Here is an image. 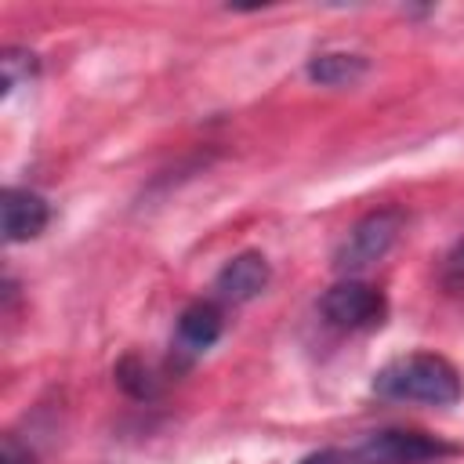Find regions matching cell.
I'll list each match as a JSON object with an SVG mask.
<instances>
[{
    "mask_svg": "<svg viewBox=\"0 0 464 464\" xmlns=\"http://www.w3.org/2000/svg\"><path fill=\"white\" fill-rule=\"evenodd\" d=\"M373 395L388 402H424V406H453L464 395L460 370L439 352H410L384 362L373 373Z\"/></svg>",
    "mask_w": 464,
    "mask_h": 464,
    "instance_id": "obj_1",
    "label": "cell"
},
{
    "mask_svg": "<svg viewBox=\"0 0 464 464\" xmlns=\"http://www.w3.org/2000/svg\"><path fill=\"white\" fill-rule=\"evenodd\" d=\"M406 228V214L399 207H377L370 214H362L348 232L344 239L337 243L334 250V268L344 276V279H355L359 272H366L370 265H377L402 236Z\"/></svg>",
    "mask_w": 464,
    "mask_h": 464,
    "instance_id": "obj_2",
    "label": "cell"
},
{
    "mask_svg": "<svg viewBox=\"0 0 464 464\" xmlns=\"http://www.w3.org/2000/svg\"><path fill=\"white\" fill-rule=\"evenodd\" d=\"M457 446L428 435V431H406L388 428L373 431L362 446L348 453V464H439L442 457H453Z\"/></svg>",
    "mask_w": 464,
    "mask_h": 464,
    "instance_id": "obj_3",
    "label": "cell"
},
{
    "mask_svg": "<svg viewBox=\"0 0 464 464\" xmlns=\"http://www.w3.org/2000/svg\"><path fill=\"white\" fill-rule=\"evenodd\" d=\"M319 312L337 330H373L388 315V301L377 286L362 279H341L319 297Z\"/></svg>",
    "mask_w": 464,
    "mask_h": 464,
    "instance_id": "obj_4",
    "label": "cell"
},
{
    "mask_svg": "<svg viewBox=\"0 0 464 464\" xmlns=\"http://www.w3.org/2000/svg\"><path fill=\"white\" fill-rule=\"evenodd\" d=\"M268 283H272L268 257L257 254V250H243V254H236L221 265V272L214 276V294L225 304H246L257 294H265Z\"/></svg>",
    "mask_w": 464,
    "mask_h": 464,
    "instance_id": "obj_5",
    "label": "cell"
},
{
    "mask_svg": "<svg viewBox=\"0 0 464 464\" xmlns=\"http://www.w3.org/2000/svg\"><path fill=\"white\" fill-rule=\"evenodd\" d=\"M51 221V207L33 188H4V239L7 243H29L36 239Z\"/></svg>",
    "mask_w": 464,
    "mask_h": 464,
    "instance_id": "obj_6",
    "label": "cell"
},
{
    "mask_svg": "<svg viewBox=\"0 0 464 464\" xmlns=\"http://www.w3.org/2000/svg\"><path fill=\"white\" fill-rule=\"evenodd\" d=\"M221 312H218V304H210V301H196V304H188L181 315H178V348L181 352H188V355H199V352H207L218 337H221Z\"/></svg>",
    "mask_w": 464,
    "mask_h": 464,
    "instance_id": "obj_7",
    "label": "cell"
},
{
    "mask_svg": "<svg viewBox=\"0 0 464 464\" xmlns=\"http://www.w3.org/2000/svg\"><path fill=\"white\" fill-rule=\"evenodd\" d=\"M366 69H370V62L352 51H323V54L308 58V80H315L323 87H352L366 76Z\"/></svg>",
    "mask_w": 464,
    "mask_h": 464,
    "instance_id": "obj_8",
    "label": "cell"
},
{
    "mask_svg": "<svg viewBox=\"0 0 464 464\" xmlns=\"http://www.w3.org/2000/svg\"><path fill=\"white\" fill-rule=\"evenodd\" d=\"M116 381H120V388L127 392V395H134V399H152L156 395V377H152V370L138 359V355H127V359H120L116 362Z\"/></svg>",
    "mask_w": 464,
    "mask_h": 464,
    "instance_id": "obj_9",
    "label": "cell"
},
{
    "mask_svg": "<svg viewBox=\"0 0 464 464\" xmlns=\"http://www.w3.org/2000/svg\"><path fill=\"white\" fill-rule=\"evenodd\" d=\"M0 72H4V94H11L36 72V54L29 47H7L0 54Z\"/></svg>",
    "mask_w": 464,
    "mask_h": 464,
    "instance_id": "obj_10",
    "label": "cell"
},
{
    "mask_svg": "<svg viewBox=\"0 0 464 464\" xmlns=\"http://www.w3.org/2000/svg\"><path fill=\"white\" fill-rule=\"evenodd\" d=\"M33 460H36V457L29 453V446L22 450L14 435H4V457H0V464H33Z\"/></svg>",
    "mask_w": 464,
    "mask_h": 464,
    "instance_id": "obj_11",
    "label": "cell"
},
{
    "mask_svg": "<svg viewBox=\"0 0 464 464\" xmlns=\"http://www.w3.org/2000/svg\"><path fill=\"white\" fill-rule=\"evenodd\" d=\"M446 279L450 283H464V239L453 246V254L446 257Z\"/></svg>",
    "mask_w": 464,
    "mask_h": 464,
    "instance_id": "obj_12",
    "label": "cell"
},
{
    "mask_svg": "<svg viewBox=\"0 0 464 464\" xmlns=\"http://www.w3.org/2000/svg\"><path fill=\"white\" fill-rule=\"evenodd\" d=\"M297 464H348V453H341V450H315V453L301 457Z\"/></svg>",
    "mask_w": 464,
    "mask_h": 464,
    "instance_id": "obj_13",
    "label": "cell"
}]
</instances>
